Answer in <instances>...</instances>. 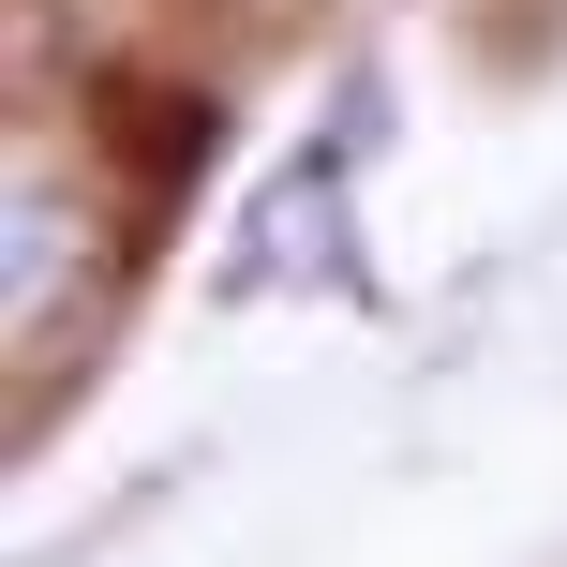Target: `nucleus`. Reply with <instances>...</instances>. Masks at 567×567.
<instances>
[{
	"label": "nucleus",
	"mask_w": 567,
	"mask_h": 567,
	"mask_svg": "<svg viewBox=\"0 0 567 567\" xmlns=\"http://www.w3.org/2000/svg\"><path fill=\"white\" fill-rule=\"evenodd\" d=\"M60 255H75L60 165H45V150H16V343H45V313H60Z\"/></svg>",
	"instance_id": "nucleus-1"
}]
</instances>
